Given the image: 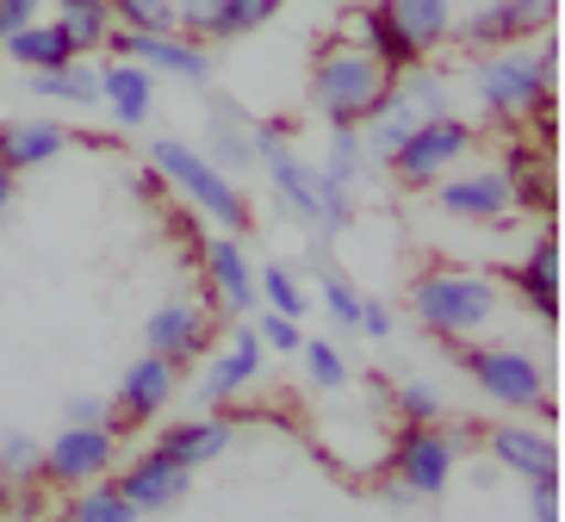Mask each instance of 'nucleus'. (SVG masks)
Here are the masks:
<instances>
[{"mask_svg":"<svg viewBox=\"0 0 565 522\" xmlns=\"http://www.w3.org/2000/svg\"><path fill=\"white\" fill-rule=\"evenodd\" d=\"M125 460V429L118 423H63L44 441V486L75 491L94 479H113V467Z\"/></svg>","mask_w":565,"mask_h":522,"instance_id":"obj_9","label":"nucleus"},{"mask_svg":"<svg viewBox=\"0 0 565 522\" xmlns=\"http://www.w3.org/2000/svg\"><path fill=\"white\" fill-rule=\"evenodd\" d=\"M484 441V455L498 460L510 479H547V472H559V441H553L547 423H534V417H503L491 423V429H479Z\"/></svg>","mask_w":565,"mask_h":522,"instance_id":"obj_18","label":"nucleus"},{"mask_svg":"<svg viewBox=\"0 0 565 522\" xmlns=\"http://www.w3.org/2000/svg\"><path fill=\"white\" fill-rule=\"evenodd\" d=\"M205 367H200V405L205 411H224V405H236L243 392H255L262 386V367H267V349H262V337H255V323H231L224 330V349H205L200 354Z\"/></svg>","mask_w":565,"mask_h":522,"instance_id":"obj_11","label":"nucleus"},{"mask_svg":"<svg viewBox=\"0 0 565 522\" xmlns=\"http://www.w3.org/2000/svg\"><path fill=\"white\" fill-rule=\"evenodd\" d=\"M529 504H534V522H559V472L529 479Z\"/></svg>","mask_w":565,"mask_h":522,"instance_id":"obj_42","label":"nucleus"},{"mask_svg":"<svg viewBox=\"0 0 565 522\" xmlns=\"http://www.w3.org/2000/svg\"><path fill=\"white\" fill-rule=\"evenodd\" d=\"M255 337H262L267 354H299L305 318H286V311H267V305H255Z\"/></svg>","mask_w":565,"mask_h":522,"instance_id":"obj_39","label":"nucleus"},{"mask_svg":"<svg viewBox=\"0 0 565 522\" xmlns=\"http://www.w3.org/2000/svg\"><path fill=\"white\" fill-rule=\"evenodd\" d=\"M44 19L68 38V51L75 56H100L106 38H113V0H51V13Z\"/></svg>","mask_w":565,"mask_h":522,"instance_id":"obj_26","label":"nucleus"},{"mask_svg":"<svg viewBox=\"0 0 565 522\" xmlns=\"http://www.w3.org/2000/svg\"><path fill=\"white\" fill-rule=\"evenodd\" d=\"M131 187H137V200H162V193H168V187H162V174H156L150 162H143V169L131 174Z\"/></svg>","mask_w":565,"mask_h":522,"instance_id":"obj_45","label":"nucleus"},{"mask_svg":"<svg viewBox=\"0 0 565 522\" xmlns=\"http://www.w3.org/2000/svg\"><path fill=\"white\" fill-rule=\"evenodd\" d=\"M212 337H217V311L205 299H162L150 318H143V349L168 354L174 367L200 361V354L212 349Z\"/></svg>","mask_w":565,"mask_h":522,"instance_id":"obj_16","label":"nucleus"},{"mask_svg":"<svg viewBox=\"0 0 565 522\" xmlns=\"http://www.w3.org/2000/svg\"><path fill=\"white\" fill-rule=\"evenodd\" d=\"M200 156L212 162V169H224L236 181V174L255 169V143H249V118L236 113V106H217L212 118H205V143Z\"/></svg>","mask_w":565,"mask_h":522,"instance_id":"obj_27","label":"nucleus"},{"mask_svg":"<svg viewBox=\"0 0 565 522\" xmlns=\"http://www.w3.org/2000/svg\"><path fill=\"white\" fill-rule=\"evenodd\" d=\"M311 7H354V0H311Z\"/></svg>","mask_w":565,"mask_h":522,"instance_id":"obj_47","label":"nucleus"},{"mask_svg":"<svg viewBox=\"0 0 565 522\" xmlns=\"http://www.w3.org/2000/svg\"><path fill=\"white\" fill-rule=\"evenodd\" d=\"M411 318L441 342H472L503 318V280L466 262H429L411 274Z\"/></svg>","mask_w":565,"mask_h":522,"instance_id":"obj_2","label":"nucleus"},{"mask_svg":"<svg viewBox=\"0 0 565 522\" xmlns=\"http://www.w3.org/2000/svg\"><path fill=\"white\" fill-rule=\"evenodd\" d=\"M143 162L162 174V187L181 205H193L200 219H212V231L249 236V224H255L249 193H243L224 169H212L200 156V143H186V137H150V143H143Z\"/></svg>","mask_w":565,"mask_h":522,"instance_id":"obj_3","label":"nucleus"},{"mask_svg":"<svg viewBox=\"0 0 565 522\" xmlns=\"http://www.w3.org/2000/svg\"><path fill=\"white\" fill-rule=\"evenodd\" d=\"M354 337H366V342H385V337H392V305L366 299V305H361V330H354Z\"/></svg>","mask_w":565,"mask_h":522,"instance_id":"obj_44","label":"nucleus"},{"mask_svg":"<svg viewBox=\"0 0 565 522\" xmlns=\"http://www.w3.org/2000/svg\"><path fill=\"white\" fill-rule=\"evenodd\" d=\"M13 200H19V174L7 169V162H0V219L13 212Z\"/></svg>","mask_w":565,"mask_h":522,"instance_id":"obj_46","label":"nucleus"},{"mask_svg":"<svg viewBox=\"0 0 565 522\" xmlns=\"http://www.w3.org/2000/svg\"><path fill=\"white\" fill-rule=\"evenodd\" d=\"M392 405H398L404 423H441L448 417V405H441V392H435L429 380H398V386H392Z\"/></svg>","mask_w":565,"mask_h":522,"instance_id":"obj_37","label":"nucleus"},{"mask_svg":"<svg viewBox=\"0 0 565 522\" xmlns=\"http://www.w3.org/2000/svg\"><path fill=\"white\" fill-rule=\"evenodd\" d=\"M68 143H75V137H68V125H56V118H7V125H0V162L13 174H32V169H44V162H56Z\"/></svg>","mask_w":565,"mask_h":522,"instance_id":"obj_23","label":"nucleus"},{"mask_svg":"<svg viewBox=\"0 0 565 522\" xmlns=\"http://www.w3.org/2000/svg\"><path fill=\"white\" fill-rule=\"evenodd\" d=\"M454 349V367L472 380V386L491 398V405H503L510 417H534V411L553 398V373L541 354L515 349V342H448Z\"/></svg>","mask_w":565,"mask_h":522,"instance_id":"obj_6","label":"nucleus"},{"mask_svg":"<svg viewBox=\"0 0 565 522\" xmlns=\"http://www.w3.org/2000/svg\"><path fill=\"white\" fill-rule=\"evenodd\" d=\"M150 448H162L174 467L186 472H200L212 467V460H224L236 448V417H224V411H205V417H181V423H168L162 436L150 441Z\"/></svg>","mask_w":565,"mask_h":522,"instance_id":"obj_20","label":"nucleus"},{"mask_svg":"<svg viewBox=\"0 0 565 522\" xmlns=\"http://www.w3.org/2000/svg\"><path fill=\"white\" fill-rule=\"evenodd\" d=\"M100 56H131V63L150 68L156 82L162 75L168 82H193V87L212 82V44H200L186 32H125V25H113Z\"/></svg>","mask_w":565,"mask_h":522,"instance_id":"obj_10","label":"nucleus"},{"mask_svg":"<svg viewBox=\"0 0 565 522\" xmlns=\"http://www.w3.org/2000/svg\"><path fill=\"white\" fill-rule=\"evenodd\" d=\"M317 299H323V318H330L335 337H354V330H361V305H366V292L354 287L349 274H317Z\"/></svg>","mask_w":565,"mask_h":522,"instance_id":"obj_35","label":"nucleus"},{"mask_svg":"<svg viewBox=\"0 0 565 522\" xmlns=\"http://www.w3.org/2000/svg\"><path fill=\"white\" fill-rule=\"evenodd\" d=\"M472 150H479V131H472L460 113H435V118H423V125L404 137L398 150L385 156V169H392L398 187L429 193L441 174H454L460 162H472Z\"/></svg>","mask_w":565,"mask_h":522,"instance_id":"obj_8","label":"nucleus"},{"mask_svg":"<svg viewBox=\"0 0 565 522\" xmlns=\"http://www.w3.org/2000/svg\"><path fill=\"white\" fill-rule=\"evenodd\" d=\"M249 143H255V169L267 174V200H274V212L292 219V224H305V231H311V249H323V243H335V236L349 231L354 193H342L330 174L317 169V156L292 150V125H280V118H255Z\"/></svg>","mask_w":565,"mask_h":522,"instance_id":"obj_1","label":"nucleus"},{"mask_svg":"<svg viewBox=\"0 0 565 522\" xmlns=\"http://www.w3.org/2000/svg\"><path fill=\"white\" fill-rule=\"evenodd\" d=\"M286 0H217L212 25H205V44H236V38H255L280 19Z\"/></svg>","mask_w":565,"mask_h":522,"instance_id":"obj_30","label":"nucleus"},{"mask_svg":"<svg viewBox=\"0 0 565 522\" xmlns=\"http://www.w3.org/2000/svg\"><path fill=\"white\" fill-rule=\"evenodd\" d=\"M63 423H113V405L94 398V392H75V398L63 405Z\"/></svg>","mask_w":565,"mask_h":522,"instance_id":"obj_43","label":"nucleus"},{"mask_svg":"<svg viewBox=\"0 0 565 522\" xmlns=\"http://www.w3.org/2000/svg\"><path fill=\"white\" fill-rule=\"evenodd\" d=\"M25 87L44 94V100H68V106H82V113H94L100 106V56H68L51 75H25Z\"/></svg>","mask_w":565,"mask_h":522,"instance_id":"obj_29","label":"nucleus"},{"mask_svg":"<svg viewBox=\"0 0 565 522\" xmlns=\"http://www.w3.org/2000/svg\"><path fill=\"white\" fill-rule=\"evenodd\" d=\"M498 169L510 174L515 212H534V219H553V156H547V150H534V143H510Z\"/></svg>","mask_w":565,"mask_h":522,"instance_id":"obj_25","label":"nucleus"},{"mask_svg":"<svg viewBox=\"0 0 565 522\" xmlns=\"http://www.w3.org/2000/svg\"><path fill=\"white\" fill-rule=\"evenodd\" d=\"M174 398H181V367H174L168 354L143 349L131 367L118 373V392L106 405H113L118 429H150V423H162L168 411H174Z\"/></svg>","mask_w":565,"mask_h":522,"instance_id":"obj_12","label":"nucleus"},{"mask_svg":"<svg viewBox=\"0 0 565 522\" xmlns=\"http://www.w3.org/2000/svg\"><path fill=\"white\" fill-rule=\"evenodd\" d=\"M385 87H392V68L373 63V56L361 51V44H349V38H323L311 56V82H305V100H311V113L330 125V131H354L373 106L385 100Z\"/></svg>","mask_w":565,"mask_h":522,"instance_id":"obj_4","label":"nucleus"},{"mask_svg":"<svg viewBox=\"0 0 565 522\" xmlns=\"http://www.w3.org/2000/svg\"><path fill=\"white\" fill-rule=\"evenodd\" d=\"M113 25H125V32H174V0H113Z\"/></svg>","mask_w":565,"mask_h":522,"instance_id":"obj_38","label":"nucleus"},{"mask_svg":"<svg viewBox=\"0 0 565 522\" xmlns=\"http://www.w3.org/2000/svg\"><path fill=\"white\" fill-rule=\"evenodd\" d=\"M200 249V280H205V305L224 311V318H249L255 311V262L243 249V236L212 231L193 243Z\"/></svg>","mask_w":565,"mask_h":522,"instance_id":"obj_15","label":"nucleus"},{"mask_svg":"<svg viewBox=\"0 0 565 522\" xmlns=\"http://www.w3.org/2000/svg\"><path fill=\"white\" fill-rule=\"evenodd\" d=\"M0 479H13V486H38L44 479V441L32 429H7L0 436Z\"/></svg>","mask_w":565,"mask_h":522,"instance_id":"obj_36","label":"nucleus"},{"mask_svg":"<svg viewBox=\"0 0 565 522\" xmlns=\"http://www.w3.org/2000/svg\"><path fill=\"white\" fill-rule=\"evenodd\" d=\"M299 361H305V380H311L317 392H349V354H342V342L335 337H311L305 330V342H299Z\"/></svg>","mask_w":565,"mask_h":522,"instance_id":"obj_32","label":"nucleus"},{"mask_svg":"<svg viewBox=\"0 0 565 522\" xmlns=\"http://www.w3.org/2000/svg\"><path fill=\"white\" fill-rule=\"evenodd\" d=\"M68 522H137V510L113 479H94V486L68 491Z\"/></svg>","mask_w":565,"mask_h":522,"instance_id":"obj_33","label":"nucleus"},{"mask_svg":"<svg viewBox=\"0 0 565 522\" xmlns=\"http://www.w3.org/2000/svg\"><path fill=\"white\" fill-rule=\"evenodd\" d=\"M553 7L559 0H484V7H472V13H460V25H454V44L460 51H503V44H529V38H541L553 25Z\"/></svg>","mask_w":565,"mask_h":522,"instance_id":"obj_13","label":"nucleus"},{"mask_svg":"<svg viewBox=\"0 0 565 522\" xmlns=\"http://www.w3.org/2000/svg\"><path fill=\"white\" fill-rule=\"evenodd\" d=\"M0 51H7V63L19 68V75H51V68H63L68 56V38L56 32L51 19H32V25H19L13 38H0Z\"/></svg>","mask_w":565,"mask_h":522,"instance_id":"obj_28","label":"nucleus"},{"mask_svg":"<svg viewBox=\"0 0 565 522\" xmlns=\"http://www.w3.org/2000/svg\"><path fill=\"white\" fill-rule=\"evenodd\" d=\"M100 106L118 131H143L156 118V75L131 56H100Z\"/></svg>","mask_w":565,"mask_h":522,"instance_id":"obj_21","label":"nucleus"},{"mask_svg":"<svg viewBox=\"0 0 565 522\" xmlns=\"http://www.w3.org/2000/svg\"><path fill=\"white\" fill-rule=\"evenodd\" d=\"M510 287H515V299L553 330V318H559V236H553L547 219H541V231H534L529 255L510 268Z\"/></svg>","mask_w":565,"mask_h":522,"instance_id":"obj_22","label":"nucleus"},{"mask_svg":"<svg viewBox=\"0 0 565 522\" xmlns=\"http://www.w3.org/2000/svg\"><path fill=\"white\" fill-rule=\"evenodd\" d=\"M44 13H51V0H0V38H13L19 25H32Z\"/></svg>","mask_w":565,"mask_h":522,"instance_id":"obj_41","label":"nucleus"},{"mask_svg":"<svg viewBox=\"0 0 565 522\" xmlns=\"http://www.w3.org/2000/svg\"><path fill=\"white\" fill-rule=\"evenodd\" d=\"M429 193H435V205H441L448 219H460V224H510V219H515L510 174H503L498 162H484V169L460 162V169L441 174Z\"/></svg>","mask_w":565,"mask_h":522,"instance_id":"obj_14","label":"nucleus"},{"mask_svg":"<svg viewBox=\"0 0 565 522\" xmlns=\"http://www.w3.org/2000/svg\"><path fill=\"white\" fill-rule=\"evenodd\" d=\"M472 436H479V429H454L448 417L441 423H398L385 467H392V479H398L411 498H441V491L454 486V467H460V455L472 448Z\"/></svg>","mask_w":565,"mask_h":522,"instance_id":"obj_7","label":"nucleus"},{"mask_svg":"<svg viewBox=\"0 0 565 522\" xmlns=\"http://www.w3.org/2000/svg\"><path fill=\"white\" fill-rule=\"evenodd\" d=\"M317 169L330 174L342 193H361L366 181H373V156H366V143H361V131H330V143H323V156H317Z\"/></svg>","mask_w":565,"mask_h":522,"instance_id":"obj_31","label":"nucleus"},{"mask_svg":"<svg viewBox=\"0 0 565 522\" xmlns=\"http://www.w3.org/2000/svg\"><path fill=\"white\" fill-rule=\"evenodd\" d=\"M255 305L286 311V318H305L311 311V292H305V280L286 262H267V268H255Z\"/></svg>","mask_w":565,"mask_h":522,"instance_id":"obj_34","label":"nucleus"},{"mask_svg":"<svg viewBox=\"0 0 565 522\" xmlns=\"http://www.w3.org/2000/svg\"><path fill=\"white\" fill-rule=\"evenodd\" d=\"M38 522H68V510H63V516H38Z\"/></svg>","mask_w":565,"mask_h":522,"instance_id":"obj_48","label":"nucleus"},{"mask_svg":"<svg viewBox=\"0 0 565 522\" xmlns=\"http://www.w3.org/2000/svg\"><path fill=\"white\" fill-rule=\"evenodd\" d=\"M385 13L398 19V32L416 44V56H435L454 44L460 25V0H385Z\"/></svg>","mask_w":565,"mask_h":522,"instance_id":"obj_24","label":"nucleus"},{"mask_svg":"<svg viewBox=\"0 0 565 522\" xmlns=\"http://www.w3.org/2000/svg\"><path fill=\"white\" fill-rule=\"evenodd\" d=\"M335 38H349V44H361L373 63H385L392 75H404V68L416 63H429V56H416V44L398 32V19L385 13V0H354L349 19H342V32Z\"/></svg>","mask_w":565,"mask_h":522,"instance_id":"obj_19","label":"nucleus"},{"mask_svg":"<svg viewBox=\"0 0 565 522\" xmlns=\"http://www.w3.org/2000/svg\"><path fill=\"white\" fill-rule=\"evenodd\" d=\"M113 486L131 498L137 516H168V510H181V504H186V491H193V472L174 467L162 448H143V455H131V460H118V467H113Z\"/></svg>","mask_w":565,"mask_h":522,"instance_id":"obj_17","label":"nucleus"},{"mask_svg":"<svg viewBox=\"0 0 565 522\" xmlns=\"http://www.w3.org/2000/svg\"><path fill=\"white\" fill-rule=\"evenodd\" d=\"M212 7H217V0H174V32H186V38H200V44H205Z\"/></svg>","mask_w":565,"mask_h":522,"instance_id":"obj_40","label":"nucleus"},{"mask_svg":"<svg viewBox=\"0 0 565 522\" xmlns=\"http://www.w3.org/2000/svg\"><path fill=\"white\" fill-rule=\"evenodd\" d=\"M553 94V38H529V44H503V51H479L472 63V100L479 113L498 125V131H515L522 113L534 100Z\"/></svg>","mask_w":565,"mask_h":522,"instance_id":"obj_5","label":"nucleus"}]
</instances>
